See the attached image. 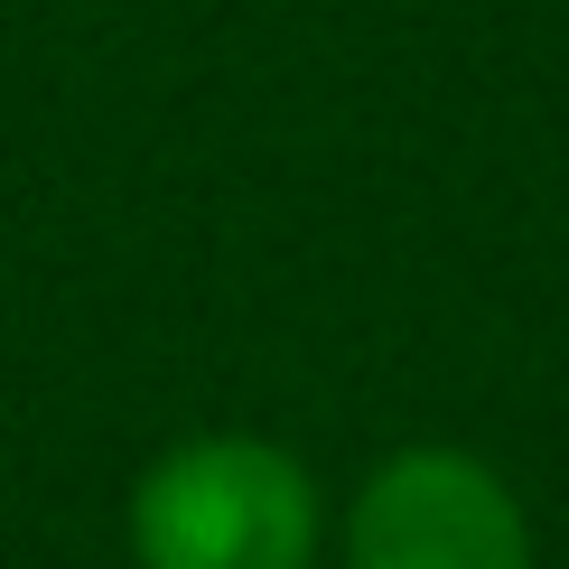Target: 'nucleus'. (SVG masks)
I'll use <instances>...</instances> for the list:
<instances>
[{
    "instance_id": "obj_1",
    "label": "nucleus",
    "mask_w": 569,
    "mask_h": 569,
    "mask_svg": "<svg viewBox=\"0 0 569 569\" xmlns=\"http://www.w3.org/2000/svg\"><path fill=\"white\" fill-rule=\"evenodd\" d=\"M140 569H308L318 560V486L271 439H187L131 486Z\"/></svg>"
},
{
    "instance_id": "obj_2",
    "label": "nucleus",
    "mask_w": 569,
    "mask_h": 569,
    "mask_svg": "<svg viewBox=\"0 0 569 569\" xmlns=\"http://www.w3.org/2000/svg\"><path fill=\"white\" fill-rule=\"evenodd\" d=\"M346 569H532V523L486 458L401 448L346 513Z\"/></svg>"
}]
</instances>
